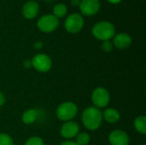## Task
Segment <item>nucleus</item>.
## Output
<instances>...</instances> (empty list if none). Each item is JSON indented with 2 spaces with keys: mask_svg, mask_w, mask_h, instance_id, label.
Returning a JSON list of instances; mask_svg holds the SVG:
<instances>
[{
  "mask_svg": "<svg viewBox=\"0 0 146 145\" xmlns=\"http://www.w3.org/2000/svg\"><path fill=\"white\" fill-rule=\"evenodd\" d=\"M81 121L82 124L86 129L90 131H95L98 129L102 125L104 121L103 113L99 109L94 106L88 107L83 111Z\"/></svg>",
  "mask_w": 146,
  "mask_h": 145,
  "instance_id": "nucleus-1",
  "label": "nucleus"
},
{
  "mask_svg": "<svg viewBox=\"0 0 146 145\" xmlns=\"http://www.w3.org/2000/svg\"><path fill=\"white\" fill-rule=\"evenodd\" d=\"M115 26L109 21H100L92 27V34L98 39L106 41L110 40L115 35Z\"/></svg>",
  "mask_w": 146,
  "mask_h": 145,
  "instance_id": "nucleus-2",
  "label": "nucleus"
},
{
  "mask_svg": "<svg viewBox=\"0 0 146 145\" xmlns=\"http://www.w3.org/2000/svg\"><path fill=\"white\" fill-rule=\"evenodd\" d=\"M78 113V107L73 102H64L62 103L56 110V115L57 119L62 121H69L76 116Z\"/></svg>",
  "mask_w": 146,
  "mask_h": 145,
  "instance_id": "nucleus-3",
  "label": "nucleus"
},
{
  "mask_svg": "<svg viewBox=\"0 0 146 145\" xmlns=\"http://www.w3.org/2000/svg\"><path fill=\"white\" fill-rule=\"evenodd\" d=\"M92 102L94 107L98 109L105 108L110 102V94L107 89L104 87H97L92 93Z\"/></svg>",
  "mask_w": 146,
  "mask_h": 145,
  "instance_id": "nucleus-4",
  "label": "nucleus"
},
{
  "mask_svg": "<svg viewBox=\"0 0 146 145\" xmlns=\"http://www.w3.org/2000/svg\"><path fill=\"white\" fill-rule=\"evenodd\" d=\"M32 67L39 73H47L52 68V60L50 57L44 53L35 55L31 60Z\"/></svg>",
  "mask_w": 146,
  "mask_h": 145,
  "instance_id": "nucleus-5",
  "label": "nucleus"
},
{
  "mask_svg": "<svg viewBox=\"0 0 146 145\" xmlns=\"http://www.w3.org/2000/svg\"><path fill=\"white\" fill-rule=\"evenodd\" d=\"M59 25L58 19L53 15H45L38 21V27L44 32H51L56 29Z\"/></svg>",
  "mask_w": 146,
  "mask_h": 145,
  "instance_id": "nucleus-6",
  "label": "nucleus"
},
{
  "mask_svg": "<svg viewBox=\"0 0 146 145\" xmlns=\"http://www.w3.org/2000/svg\"><path fill=\"white\" fill-rule=\"evenodd\" d=\"M84 25L83 17L77 13L72 14L68 15V17L65 21V28L68 32L76 33L80 32Z\"/></svg>",
  "mask_w": 146,
  "mask_h": 145,
  "instance_id": "nucleus-7",
  "label": "nucleus"
},
{
  "mask_svg": "<svg viewBox=\"0 0 146 145\" xmlns=\"http://www.w3.org/2000/svg\"><path fill=\"white\" fill-rule=\"evenodd\" d=\"M80 132V126L78 123L73 121H66L62 125L60 128V134L62 138L67 140H71L73 138H75Z\"/></svg>",
  "mask_w": 146,
  "mask_h": 145,
  "instance_id": "nucleus-8",
  "label": "nucleus"
},
{
  "mask_svg": "<svg viewBox=\"0 0 146 145\" xmlns=\"http://www.w3.org/2000/svg\"><path fill=\"white\" fill-rule=\"evenodd\" d=\"M109 142L111 145H128L130 139L126 132L116 129L110 133Z\"/></svg>",
  "mask_w": 146,
  "mask_h": 145,
  "instance_id": "nucleus-9",
  "label": "nucleus"
},
{
  "mask_svg": "<svg viewBox=\"0 0 146 145\" xmlns=\"http://www.w3.org/2000/svg\"><path fill=\"white\" fill-rule=\"evenodd\" d=\"M80 8L84 15H92L99 10L100 2L99 0H81Z\"/></svg>",
  "mask_w": 146,
  "mask_h": 145,
  "instance_id": "nucleus-10",
  "label": "nucleus"
},
{
  "mask_svg": "<svg viewBox=\"0 0 146 145\" xmlns=\"http://www.w3.org/2000/svg\"><path fill=\"white\" fill-rule=\"evenodd\" d=\"M132 44V38L129 34L121 32L114 38V45L121 50L128 48Z\"/></svg>",
  "mask_w": 146,
  "mask_h": 145,
  "instance_id": "nucleus-11",
  "label": "nucleus"
},
{
  "mask_svg": "<svg viewBox=\"0 0 146 145\" xmlns=\"http://www.w3.org/2000/svg\"><path fill=\"white\" fill-rule=\"evenodd\" d=\"M38 12V4L34 1L27 2L22 8V15L27 19L34 18Z\"/></svg>",
  "mask_w": 146,
  "mask_h": 145,
  "instance_id": "nucleus-12",
  "label": "nucleus"
},
{
  "mask_svg": "<svg viewBox=\"0 0 146 145\" xmlns=\"http://www.w3.org/2000/svg\"><path fill=\"white\" fill-rule=\"evenodd\" d=\"M103 113V119L105 120L110 124H115L118 122L121 119V115L119 111L114 108L106 109Z\"/></svg>",
  "mask_w": 146,
  "mask_h": 145,
  "instance_id": "nucleus-13",
  "label": "nucleus"
},
{
  "mask_svg": "<svg viewBox=\"0 0 146 145\" xmlns=\"http://www.w3.org/2000/svg\"><path fill=\"white\" fill-rule=\"evenodd\" d=\"M38 118V110L36 109H29L21 115V121L26 125L33 124Z\"/></svg>",
  "mask_w": 146,
  "mask_h": 145,
  "instance_id": "nucleus-14",
  "label": "nucleus"
},
{
  "mask_svg": "<svg viewBox=\"0 0 146 145\" xmlns=\"http://www.w3.org/2000/svg\"><path fill=\"white\" fill-rule=\"evenodd\" d=\"M134 128L140 134L145 135L146 133V117L145 115H139L134 120Z\"/></svg>",
  "mask_w": 146,
  "mask_h": 145,
  "instance_id": "nucleus-15",
  "label": "nucleus"
},
{
  "mask_svg": "<svg viewBox=\"0 0 146 145\" xmlns=\"http://www.w3.org/2000/svg\"><path fill=\"white\" fill-rule=\"evenodd\" d=\"M91 142V137L87 132H79L75 137V143L78 145H88Z\"/></svg>",
  "mask_w": 146,
  "mask_h": 145,
  "instance_id": "nucleus-16",
  "label": "nucleus"
},
{
  "mask_svg": "<svg viewBox=\"0 0 146 145\" xmlns=\"http://www.w3.org/2000/svg\"><path fill=\"white\" fill-rule=\"evenodd\" d=\"M53 12H54V15L58 19L61 18L62 16H64L67 13V7L65 4L63 3H57L55 5L54 9H53Z\"/></svg>",
  "mask_w": 146,
  "mask_h": 145,
  "instance_id": "nucleus-17",
  "label": "nucleus"
},
{
  "mask_svg": "<svg viewBox=\"0 0 146 145\" xmlns=\"http://www.w3.org/2000/svg\"><path fill=\"white\" fill-rule=\"evenodd\" d=\"M0 145H14V140L7 133H0Z\"/></svg>",
  "mask_w": 146,
  "mask_h": 145,
  "instance_id": "nucleus-18",
  "label": "nucleus"
},
{
  "mask_svg": "<svg viewBox=\"0 0 146 145\" xmlns=\"http://www.w3.org/2000/svg\"><path fill=\"white\" fill-rule=\"evenodd\" d=\"M24 145H44V143L43 139L38 136H33L29 138L26 142Z\"/></svg>",
  "mask_w": 146,
  "mask_h": 145,
  "instance_id": "nucleus-19",
  "label": "nucleus"
},
{
  "mask_svg": "<svg viewBox=\"0 0 146 145\" xmlns=\"http://www.w3.org/2000/svg\"><path fill=\"white\" fill-rule=\"evenodd\" d=\"M102 49L105 52H110L113 50V44L110 40L104 41L103 44H102Z\"/></svg>",
  "mask_w": 146,
  "mask_h": 145,
  "instance_id": "nucleus-20",
  "label": "nucleus"
},
{
  "mask_svg": "<svg viewBox=\"0 0 146 145\" xmlns=\"http://www.w3.org/2000/svg\"><path fill=\"white\" fill-rule=\"evenodd\" d=\"M5 101H6V98H5L4 94H3V92H1V91H0V108H1L2 106H3V105H4Z\"/></svg>",
  "mask_w": 146,
  "mask_h": 145,
  "instance_id": "nucleus-21",
  "label": "nucleus"
},
{
  "mask_svg": "<svg viewBox=\"0 0 146 145\" xmlns=\"http://www.w3.org/2000/svg\"><path fill=\"white\" fill-rule=\"evenodd\" d=\"M60 145H78L75 141H72V140H66V141H63L62 142Z\"/></svg>",
  "mask_w": 146,
  "mask_h": 145,
  "instance_id": "nucleus-22",
  "label": "nucleus"
},
{
  "mask_svg": "<svg viewBox=\"0 0 146 145\" xmlns=\"http://www.w3.org/2000/svg\"><path fill=\"white\" fill-rule=\"evenodd\" d=\"M43 43L42 42H40V41H37V42H35L34 43V44H33V47H34V49H36V50H39V49H41L42 47H43Z\"/></svg>",
  "mask_w": 146,
  "mask_h": 145,
  "instance_id": "nucleus-23",
  "label": "nucleus"
},
{
  "mask_svg": "<svg viewBox=\"0 0 146 145\" xmlns=\"http://www.w3.org/2000/svg\"><path fill=\"white\" fill-rule=\"evenodd\" d=\"M23 67L25 68H29L32 67V62H31V60H25L23 62Z\"/></svg>",
  "mask_w": 146,
  "mask_h": 145,
  "instance_id": "nucleus-24",
  "label": "nucleus"
},
{
  "mask_svg": "<svg viewBox=\"0 0 146 145\" xmlns=\"http://www.w3.org/2000/svg\"><path fill=\"white\" fill-rule=\"evenodd\" d=\"M80 1L81 0H71V3L74 6H80Z\"/></svg>",
  "mask_w": 146,
  "mask_h": 145,
  "instance_id": "nucleus-25",
  "label": "nucleus"
},
{
  "mask_svg": "<svg viewBox=\"0 0 146 145\" xmlns=\"http://www.w3.org/2000/svg\"><path fill=\"white\" fill-rule=\"evenodd\" d=\"M108 1L111 3H118L121 2V0H108Z\"/></svg>",
  "mask_w": 146,
  "mask_h": 145,
  "instance_id": "nucleus-26",
  "label": "nucleus"
},
{
  "mask_svg": "<svg viewBox=\"0 0 146 145\" xmlns=\"http://www.w3.org/2000/svg\"><path fill=\"white\" fill-rule=\"evenodd\" d=\"M141 145H145V144H141Z\"/></svg>",
  "mask_w": 146,
  "mask_h": 145,
  "instance_id": "nucleus-27",
  "label": "nucleus"
}]
</instances>
